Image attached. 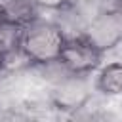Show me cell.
<instances>
[{"mask_svg": "<svg viewBox=\"0 0 122 122\" xmlns=\"http://www.w3.org/2000/svg\"><path fill=\"white\" fill-rule=\"evenodd\" d=\"M93 88L105 97H122V61L103 59L93 72Z\"/></svg>", "mask_w": 122, "mask_h": 122, "instance_id": "cell-3", "label": "cell"}, {"mask_svg": "<svg viewBox=\"0 0 122 122\" xmlns=\"http://www.w3.org/2000/svg\"><path fill=\"white\" fill-rule=\"evenodd\" d=\"M69 0H36V4L40 6V10H55V8H61Z\"/></svg>", "mask_w": 122, "mask_h": 122, "instance_id": "cell-6", "label": "cell"}, {"mask_svg": "<svg viewBox=\"0 0 122 122\" xmlns=\"http://www.w3.org/2000/svg\"><path fill=\"white\" fill-rule=\"evenodd\" d=\"M0 13L2 19L27 25L40 15V6L36 0H0Z\"/></svg>", "mask_w": 122, "mask_h": 122, "instance_id": "cell-4", "label": "cell"}, {"mask_svg": "<svg viewBox=\"0 0 122 122\" xmlns=\"http://www.w3.org/2000/svg\"><path fill=\"white\" fill-rule=\"evenodd\" d=\"M23 27L19 23L0 19V55L6 57L21 50V38H23Z\"/></svg>", "mask_w": 122, "mask_h": 122, "instance_id": "cell-5", "label": "cell"}, {"mask_svg": "<svg viewBox=\"0 0 122 122\" xmlns=\"http://www.w3.org/2000/svg\"><path fill=\"white\" fill-rule=\"evenodd\" d=\"M65 38L67 36L59 25L48 15L40 13L23 27L21 50L30 59V63H48L59 57Z\"/></svg>", "mask_w": 122, "mask_h": 122, "instance_id": "cell-1", "label": "cell"}, {"mask_svg": "<svg viewBox=\"0 0 122 122\" xmlns=\"http://www.w3.org/2000/svg\"><path fill=\"white\" fill-rule=\"evenodd\" d=\"M57 59L72 72L92 74L103 63L105 53L92 40H88L84 34H78V36H67L65 38L61 53Z\"/></svg>", "mask_w": 122, "mask_h": 122, "instance_id": "cell-2", "label": "cell"}]
</instances>
